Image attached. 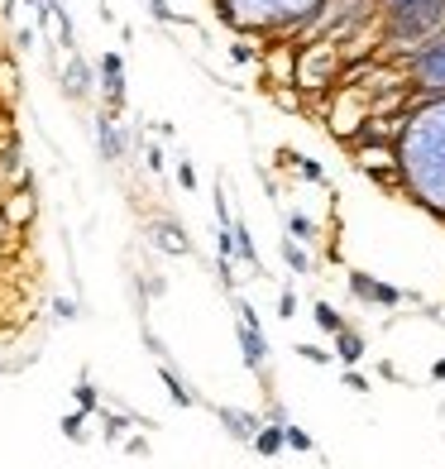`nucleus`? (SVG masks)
<instances>
[{
  "mask_svg": "<svg viewBox=\"0 0 445 469\" xmlns=\"http://www.w3.org/2000/svg\"><path fill=\"white\" fill-rule=\"evenodd\" d=\"M230 20L239 24H259V29H273V24H293L302 14H312L321 0H220Z\"/></svg>",
  "mask_w": 445,
  "mask_h": 469,
  "instance_id": "3",
  "label": "nucleus"
},
{
  "mask_svg": "<svg viewBox=\"0 0 445 469\" xmlns=\"http://www.w3.org/2000/svg\"><path fill=\"white\" fill-rule=\"evenodd\" d=\"M431 378H436V383H445V359H436V364H431Z\"/></svg>",
  "mask_w": 445,
  "mask_h": 469,
  "instance_id": "30",
  "label": "nucleus"
},
{
  "mask_svg": "<svg viewBox=\"0 0 445 469\" xmlns=\"http://www.w3.org/2000/svg\"><path fill=\"white\" fill-rule=\"evenodd\" d=\"M149 14H153L159 24H182V14H178L173 5H168V0H149Z\"/></svg>",
  "mask_w": 445,
  "mask_h": 469,
  "instance_id": "21",
  "label": "nucleus"
},
{
  "mask_svg": "<svg viewBox=\"0 0 445 469\" xmlns=\"http://www.w3.org/2000/svg\"><path fill=\"white\" fill-rule=\"evenodd\" d=\"M392 43H431L445 34V0H379Z\"/></svg>",
  "mask_w": 445,
  "mask_h": 469,
  "instance_id": "2",
  "label": "nucleus"
},
{
  "mask_svg": "<svg viewBox=\"0 0 445 469\" xmlns=\"http://www.w3.org/2000/svg\"><path fill=\"white\" fill-rule=\"evenodd\" d=\"M312 316H316V326L326 330V335H335V330H345V316H340V311L331 307V302H316V307H312Z\"/></svg>",
  "mask_w": 445,
  "mask_h": 469,
  "instance_id": "18",
  "label": "nucleus"
},
{
  "mask_svg": "<svg viewBox=\"0 0 445 469\" xmlns=\"http://www.w3.org/2000/svg\"><path fill=\"white\" fill-rule=\"evenodd\" d=\"M278 316H283V321H293V316H297V292L293 288L278 292Z\"/></svg>",
  "mask_w": 445,
  "mask_h": 469,
  "instance_id": "23",
  "label": "nucleus"
},
{
  "mask_svg": "<svg viewBox=\"0 0 445 469\" xmlns=\"http://www.w3.org/2000/svg\"><path fill=\"white\" fill-rule=\"evenodd\" d=\"M0 368H5V364H0Z\"/></svg>",
  "mask_w": 445,
  "mask_h": 469,
  "instance_id": "32",
  "label": "nucleus"
},
{
  "mask_svg": "<svg viewBox=\"0 0 445 469\" xmlns=\"http://www.w3.org/2000/svg\"><path fill=\"white\" fill-rule=\"evenodd\" d=\"M96 72H101V96H106V110L120 115V110H125V96H130V91H125V58L111 48V53H101V67H96Z\"/></svg>",
  "mask_w": 445,
  "mask_h": 469,
  "instance_id": "6",
  "label": "nucleus"
},
{
  "mask_svg": "<svg viewBox=\"0 0 445 469\" xmlns=\"http://www.w3.org/2000/svg\"><path fill=\"white\" fill-rule=\"evenodd\" d=\"M293 163L302 168V177H312V182H326V173H321V168H316L312 158H302V154H293Z\"/></svg>",
  "mask_w": 445,
  "mask_h": 469,
  "instance_id": "26",
  "label": "nucleus"
},
{
  "mask_svg": "<svg viewBox=\"0 0 445 469\" xmlns=\"http://www.w3.org/2000/svg\"><path fill=\"white\" fill-rule=\"evenodd\" d=\"M125 450H130V455H149V441H144V436H125Z\"/></svg>",
  "mask_w": 445,
  "mask_h": 469,
  "instance_id": "29",
  "label": "nucleus"
},
{
  "mask_svg": "<svg viewBox=\"0 0 445 469\" xmlns=\"http://www.w3.org/2000/svg\"><path fill=\"white\" fill-rule=\"evenodd\" d=\"M249 445L259 450L264 460H273V455H278V450H283V426H273V422H264L259 431H254V441H249Z\"/></svg>",
  "mask_w": 445,
  "mask_h": 469,
  "instance_id": "14",
  "label": "nucleus"
},
{
  "mask_svg": "<svg viewBox=\"0 0 445 469\" xmlns=\"http://www.w3.org/2000/svg\"><path fill=\"white\" fill-rule=\"evenodd\" d=\"M178 182H182L187 192H197V168L187 163V158H178Z\"/></svg>",
  "mask_w": 445,
  "mask_h": 469,
  "instance_id": "25",
  "label": "nucleus"
},
{
  "mask_svg": "<svg viewBox=\"0 0 445 469\" xmlns=\"http://www.w3.org/2000/svg\"><path fill=\"white\" fill-rule=\"evenodd\" d=\"M283 450H297V455H312L316 450V441L306 436L297 422H283Z\"/></svg>",
  "mask_w": 445,
  "mask_h": 469,
  "instance_id": "17",
  "label": "nucleus"
},
{
  "mask_svg": "<svg viewBox=\"0 0 445 469\" xmlns=\"http://www.w3.org/2000/svg\"><path fill=\"white\" fill-rule=\"evenodd\" d=\"M331 340H335V349H331V355H335L340 364H345V368H354L359 359L369 355V340H364V335H359V330H350V326H345V330H335Z\"/></svg>",
  "mask_w": 445,
  "mask_h": 469,
  "instance_id": "12",
  "label": "nucleus"
},
{
  "mask_svg": "<svg viewBox=\"0 0 445 469\" xmlns=\"http://www.w3.org/2000/svg\"><path fill=\"white\" fill-rule=\"evenodd\" d=\"M58 87H63V96H67V100H87V96H92V87H96V81H92V62L82 58L77 48L67 53V67L58 72Z\"/></svg>",
  "mask_w": 445,
  "mask_h": 469,
  "instance_id": "7",
  "label": "nucleus"
},
{
  "mask_svg": "<svg viewBox=\"0 0 445 469\" xmlns=\"http://www.w3.org/2000/svg\"><path fill=\"white\" fill-rule=\"evenodd\" d=\"M407 196L445 221V96H431L402 120L398 148H392Z\"/></svg>",
  "mask_w": 445,
  "mask_h": 469,
  "instance_id": "1",
  "label": "nucleus"
},
{
  "mask_svg": "<svg viewBox=\"0 0 445 469\" xmlns=\"http://www.w3.org/2000/svg\"><path fill=\"white\" fill-rule=\"evenodd\" d=\"M149 234H153V244L159 249H168V254H192V240H187V230H182V221H153L149 225Z\"/></svg>",
  "mask_w": 445,
  "mask_h": 469,
  "instance_id": "10",
  "label": "nucleus"
},
{
  "mask_svg": "<svg viewBox=\"0 0 445 469\" xmlns=\"http://www.w3.org/2000/svg\"><path fill=\"white\" fill-rule=\"evenodd\" d=\"M159 378H163V388H168V397H173L178 407H197V402H201L192 388H187V378H182V374H178V368L168 364V359H159Z\"/></svg>",
  "mask_w": 445,
  "mask_h": 469,
  "instance_id": "13",
  "label": "nucleus"
},
{
  "mask_svg": "<svg viewBox=\"0 0 445 469\" xmlns=\"http://www.w3.org/2000/svg\"><path fill=\"white\" fill-rule=\"evenodd\" d=\"M73 402H77V412H87V416H96V412H101V388H96V383H92L87 374L77 378V388H73Z\"/></svg>",
  "mask_w": 445,
  "mask_h": 469,
  "instance_id": "15",
  "label": "nucleus"
},
{
  "mask_svg": "<svg viewBox=\"0 0 445 469\" xmlns=\"http://www.w3.org/2000/svg\"><path fill=\"white\" fill-rule=\"evenodd\" d=\"M216 422H226V431L235 441H254V431L264 426L259 412H245V407H216Z\"/></svg>",
  "mask_w": 445,
  "mask_h": 469,
  "instance_id": "11",
  "label": "nucleus"
},
{
  "mask_svg": "<svg viewBox=\"0 0 445 469\" xmlns=\"http://www.w3.org/2000/svg\"><path fill=\"white\" fill-rule=\"evenodd\" d=\"M350 292L359 302H373V307H402V302H407V292L388 288V282H373L369 273H350Z\"/></svg>",
  "mask_w": 445,
  "mask_h": 469,
  "instance_id": "9",
  "label": "nucleus"
},
{
  "mask_svg": "<svg viewBox=\"0 0 445 469\" xmlns=\"http://www.w3.org/2000/svg\"><path fill=\"white\" fill-rule=\"evenodd\" d=\"M287 234H293V240H297V244H306V240H316V225H312V221H306V215H302V211H293V215H287Z\"/></svg>",
  "mask_w": 445,
  "mask_h": 469,
  "instance_id": "20",
  "label": "nucleus"
},
{
  "mask_svg": "<svg viewBox=\"0 0 445 469\" xmlns=\"http://www.w3.org/2000/svg\"><path fill=\"white\" fill-rule=\"evenodd\" d=\"M412 87H421L426 96H445V34L412 53Z\"/></svg>",
  "mask_w": 445,
  "mask_h": 469,
  "instance_id": "4",
  "label": "nucleus"
},
{
  "mask_svg": "<svg viewBox=\"0 0 445 469\" xmlns=\"http://www.w3.org/2000/svg\"><path fill=\"white\" fill-rule=\"evenodd\" d=\"M125 129H120V115H111V110H101L96 115V148H101V158L106 163H120L125 158Z\"/></svg>",
  "mask_w": 445,
  "mask_h": 469,
  "instance_id": "8",
  "label": "nucleus"
},
{
  "mask_svg": "<svg viewBox=\"0 0 445 469\" xmlns=\"http://www.w3.org/2000/svg\"><path fill=\"white\" fill-rule=\"evenodd\" d=\"M92 5H101V0H92Z\"/></svg>",
  "mask_w": 445,
  "mask_h": 469,
  "instance_id": "31",
  "label": "nucleus"
},
{
  "mask_svg": "<svg viewBox=\"0 0 445 469\" xmlns=\"http://www.w3.org/2000/svg\"><path fill=\"white\" fill-rule=\"evenodd\" d=\"M297 355L306 364H331V355H326V349H316V345H297Z\"/></svg>",
  "mask_w": 445,
  "mask_h": 469,
  "instance_id": "27",
  "label": "nucleus"
},
{
  "mask_svg": "<svg viewBox=\"0 0 445 469\" xmlns=\"http://www.w3.org/2000/svg\"><path fill=\"white\" fill-rule=\"evenodd\" d=\"M278 249H283V263L293 268V273H312V254H306V249L293 240V234H283V244H278Z\"/></svg>",
  "mask_w": 445,
  "mask_h": 469,
  "instance_id": "16",
  "label": "nucleus"
},
{
  "mask_svg": "<svg viewBox=\"0 0 445 469\" xmlns=\"http://www.w3.org/2000/svg\"><path fill=\"white\" fill-rule=\"evenodd\" d=\"M340 383H345L350 393H369V378L359 374V368H345V374H340Z\"/></svg>",
  "mask_w": 445,
  "mask_h": 469,
  "instance_id": "24",
  "label": "nucleus"
},
{
  "mask_svg": "<svg viewBox=\"0 0 445 469\" xmlns=\"http://www.w3.org/2000/svg\"><path fill=\"white\" fill-rule=\"evenodd\" d=\"M77 302L73 297H53V321H77Z\"/></svg>",
  "mask_w": 445,
  "mask_h": 469,
  "instance_id": "22",
  "label": "nucleus"
},
{
  "mask_svg": "<svg viewBox=\"0 0 445 469\" xmlns=\"http://www.w3.org/2000/svg\"><path fill=\"white\" fill-rule=\"evenodd\" d=\"M235 330H239V349H245V364L264 374V368H268V340H264L259 311H254L245 297H235Z\"/></svg>",
  "mask_w": 445,
  "mask_h": 469,
  "instance_id": "5",
  "label": "nucleus"
},
{
  "mask_svg": "<svg viewBox=\"0 0 445 469\" xmlns=\"http://www.w3.org/2000/svg\"><path fill=\"white\" fill-rule=\"evenodd\" d=\"M58 426H63V436H67V441H77V445L87 441V412H67Z\"/></svg>",
  "mask_w": 445,
  "mask_h": 469,
  "instance_id": "19",
  "label": "nucleus"
},
{
  "mask_svg": "<svg viewBox=\"0 0 445 469\" xmlns=\"http://www.w3.org/2000/svg\"><path fill=\"white\" fill-rule=\"evenodd\" d=\"M144 163H149V173H163V148L149 144V148H144Z\"/></svg>",
  "mask_w": 445,
  "mask_h": 469,
  "instance_id": "28",
  "label": "nucleus"
}]
</instances>
